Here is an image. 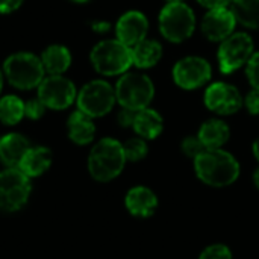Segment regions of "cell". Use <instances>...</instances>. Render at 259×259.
I'll use <instances>...</instances> for the list:
<instances>
[{
	"instance_id": "obj_13",
	"label": "cell",
	"mask_w": 259,
	"mask_h": 259,
	"mask_svg": "<svg viewBox=\"0 0 259 259\" xmlns=\"http://www.w3.org/2000/svg\"><path fill=\"white\" fill-rule=\"evenodd\" d=\"M237 18L231 8L206 11L200 20V32L211 42H222L237 29Z\"/></svg>"
},
{
	"instance_id": "obj_18",
	"label": "cell",
	"mask_w": 259,
	"mask_h": 259,
	"mask_svg": "<svg viewBox=\"0 0 259 259\" xmlns=\"http://www.w3.org/2000/svg\"><path fill=\"white\" fill-rule=\"evenodd\" d=\"M132 62L138 70H147L159 64L164 55L162 44L155 38H146L132 49Z\"/></svg>"
},
{
	"instance_id": "obj_33",
	"label": "cell",
	"mask_w": 259,
	"mask_h": 259,
	"mask_svg": "<svg viewBox=\"0 0 259 259\" xmlns=\"http://www.w3.org/2000/svg\"><path fill=\"white\" fill-rule=\"evenodd\" d=\"M24 0H0V14H11L17 11Z\"/></svg>"
},
{
	"instance_id": "obj_27",
	"label": "cell",
	"mask_w": 259,
	"mask_h": 259,
	"mask_svg": "<svg viewBox=\"0 0 259 259\" xmlns=\"http://www.w3.org/2000/svg\"><path fill=\"white\" fill-rule=\"evenodd\" d=\"M246 68V76L252 88L259 90V52H255L253 56L249 59Z\"/></svg>"
},
{
	"instance_id": "obj_5",
	"label": "cell",
	"mask_w": 259,
	"mask_h": 259,
	"mask_svg": "<svg viewBox=\"0 0 259 259\" xmlns=\"http://www.w3.org/2000/svg\"><path fill=\"white\" fill-rule=\"evenodd\" d=\"M117 103L131 111L149 108L155 97L153 80L141 71H127L121 74L114 87Z\"/></svg>"
},
{
	"instance_id": "obj_35",
	"label": "cell",
	"mask_w": 259,
	"mask_h": 259,
	"mask_svg": "<svg viewBox=\"0 0 259 259\" xmlns=\"http://www.w3.org/2000/svg\"><path fill=\"white\" fill-rule=\"evenodd\" d=\"M253 155H255V158L259 161V137L255 140V143H253Z\"/></svg>"
},
{
	"instance_id": "obj_21",
	"label": "cell",
	"mask_w": 259,
	"mask_h": 259,
	"mask_svg": "<svg viewBox=\"0 0 259 259\" xmlns=\"http://www.w3.org/2000/svg\"><path fill=\"white\" fill-rule=\"evenodd\" d=\"M132 129L143 140H155L164 129V120L156 109L144 108L137 111Z\"/></svg>"
},
{
	"instance_id": "obj_34",
	"label": "cell",
	"mask_w": 259,
	"mask_h": 259,
	"mask_svg": "<svg viewBox=\"0 0 259 259\" xmlns=\"http://www.w3.org/2000/svg\"><path fill=\"white\" fill-rule=\"evenodd\" d=\"M91 29L97 33H106L111 29V24L108 21H93L91 23Z\"/></svg>"
},
{
	"instance_id": "obj_17",
	"label": "cell",
	"mask_w": 259,
	"mask_h": 259,
	"mask_svg": "<svg viewBox=\"0 0 259 259\" xmlns=\"http://www.w3.org/2000/svg\"><path fill=\"white\" fill-rule=\"evenodd\" d=\"M231 137V129L226 121L220 118H209L202 123L197 138L206 150L222 149Z\"/></svg>"
},
{
	"instance_id": "obj_39",
	"label": "cell",
	"mask_w": 259,
	"mask_h": 259,
	"mask_svg": "<svg viewBox=\"0 0 259 259\" xmlns=\"http://www.w3.org/2000/svg\"><path fill=\"white\" fill-rule=\"evenodd\" d=\"M175 2H184V0H165V3H175Z\"/></svg>"
},
{
	"instance_id": "obj_16",
	"label": "cell",
	"mask_w": 259,
	"mask_h": 259,
	"mask_svg": "<svg viewBox=\"0 0 259 259\" xmlns=\"http://www.w3.org/2000/svg\"><path fill=\"white\" fill-rule=\"evenodd\" d=\"M30 149L27 138L21 134L11 132L0 138V161L6 168L18 167L20 161Z\"/></svg>"
},
{
	"instance_id": "obj_36",
	"label": "cell",
	"mask_w": 259,
	"mask_h": 259,
	"mask_svg": "<svg viewBox=\"0 0 259 259\" xmlns=\"http://www.w3.org/2000/svg\"><path fill=\"white\" fill-rule=\"evenodd\" d=\"M253 184H255V187L259 190V168H256L255 173H253Z\"/></svg>"
},
{
	"instance_id": "obj_4",
	"label": "cell",
	"mask_w": 259,
	"mask_h": 259,
	"mask_svg": "<svg viewBox=\"0 0 259 259\" xmlns=\"http://www.w3.org/2000/svg\"><path fill=\"white\" fill-rule=\"evenodd\" d=\"M93 68L102 76H121L134 67L131 47L120 42L117 38L99 41L90 52Z\"/></svg>"
},
{
	"instance_id": "obj_1",
	"label": "cell",
	"mask_w": 259,
	"mask_h": 259,
	"mask_svg": "<svg viewBox=\"0 0 259 259\" xmlns=\"http://www.w3.org/2000/svg\"><path fill=\"white\" fill-rule=\"evenodd\" d=\"M194 170L203 184L215 188L234 184L241 171L235 156L223 149L202 152L194 158Z\"/></svg>"
},
{
	"instance_id": "obj_6",
	"label": "cell",
	"mask_w": 259,
	"mask_h": 259,
	"mask_svg": "<svg viewBox=\"0 0 259 259\" xmlns=\"http://www.w3.org/2000/svg\"><path fill=\"white\" fill-rule=\"evenodd\" d=\"M3 74L14 88L33 90L39 87L46 71L38 56L29 52H17L5 59Z\"/></svg>"
},
{
	"instance_id": "obj_19",
	"label": "cell",
	"mask_w": 259,
	"mask_h": 259,
	"mask_svg": "<svg viewBox=\"0 0 259 259\" xmlns=\"http://www.w3.org/2000/svg\"><path fill=\"white\" fill-rule=\"evenodd\" d=\"M52 152L49 147L36 146L30 147L18 164V168L29 178H38L44 175L52 165Z\"/></svg>"
},
{
	"instance_id": "obj_32",
	"label": "cell",
	"mask_w": 259,
	"mask_h": 259,
	"mask_svg": "<svg viewBox=\"0 0 259 259\" xmlns=\"http://www.w3.org/2000/svg\"><path fill=\"white\" fill-rule=\"evenodd\" d=\"M135 114H137L135 111L121 108V111L118 112V123H120V126H123V127H132L134 120H135Z\"/></svg>"
},
{
	"instance_id": "obj_10",
	"label": "cell",
	"mask_w": 259,
	"mask_h": 259,
	"mask_svg": "<svg viewBox=\"0 0 259 259\" xmlns=\"http://www.w3.org/2000/svg\"><path fill=\"white\" fill-rule=\"evenodd\" d=\"M173 82L187 91L205 87L212 77V65L208 59L197 55L181 58L171 70Z\"/></svg>"
},
{
	"instance_id": "obj_7",
	"label": "cell",
	"mask_w": 259,
	"mask_h": 259,
	"mask_svg": "<svg viewBox=\"0 0 259 259\" xmlns=\"http://www.w3.org/2000/svg\"><path fill=\"white\" fill-rule=\"evenodd\" d=\"M255 53V41L247 32H234L217 49V64L223 74H231L247 65Z\"/></svg>"
},
{
	"instance_id": "obj_15",
	"label": "cell",
	"mask_w": 259,
	"mask_h": 259,
	"mask_svg": "<svg viewBox=\"0 0 259 259\" xmlns=\"http://www.w3.org/2000/svg\"><path fill=\"white\" fill-rule=\"evenodd\" d=\"M124 205L134 217L147 219L155 214L158 208V197L147 187H134L127 191Z\"/></svg>"
},
{
	"instance_id": "obj_22",
	"label": "cell",
	"mask_w": 259,
	"mask_h": 259,
	"mask_svg": "<svg viewBox=\"0 0 259 259\" xmlns=\"http://www.w3.org/2000/svg\"><path fill=\"white\" fill-rule=\"evenodd\" d=\"M44 71L49 74H64L71 65V53L65 46L52 44L39 56Z\"/></svg>"
},
{
	"instance_id": "obj_38",
	"label": "cell",
	"mask_w": 259,
	"mask_h": 259,
	"mask_svg": "<svg viewBox=\"0 0 259 259\" xmlns=\"http://www.w3.org/2000/svg\"><path fill=\"white\" fill-rule=\"evenodd\" d=\"M71 2H74V3H87L90 0H71Z\"/></svg>"
},
{
	"instance_id": "obj_31",
	"label": "cell",
	"mask_w": 259,
	"mask_h": 259,
	"mask_svg": "<svg viewBox=\"0 0 259 259\" xmlns=\"http://www.w3.org/2000/svg\"><path fill=\"white\" fill-rule=\"evenodd\" d=\"M202 8H205L206 11H212V9H222V8H229L232 0H196Z\"/></svg>"
},
{
	"instance_id": "obj_8",
	"label": "cell",
	"mask_w": 259,
	"mask_h": 259,
	"mask_svg": "<svg viewBox=\"0 0 259 259\" xmlns=\"http://www.w3.org/2000/svg\"><path fill=\"white\" fill-rule=\"evenodd\" d=\"M77 109L83 114H87L91 118H99L106 114H109L117 103L115 90L114 87L103 80V79H94L85 83L76 97Z\"/></svg>"
},
{
	"instance_id": "obj_24",
	"label": "cell",
	"mask_w": 259,
	"mask_h": 259,
	"mask_svg": "<svg viewBox=\"0 0 259 259\" xmlns=\"http://www.w3.org/2000/svg\"><path fill=\"white\" fill-rule=\"evenodd\" d=\"M24 117V102L14 94L0 99V121L6 126L18 124Z\"/></svg>"
},
{
	"instance_id": "obj_37",
	"label": "cell",
	"mask_w": 259,
	"mask_h": 259,
	"mask_svg": "<svg viewBox=\"0 0 259 259\" xmlns=\"http://www.w3.org/2000/svg\"><path fill=\"white\" fill-rule=\"evenodd\" d=\"M3 80H5V74H3V71L0 70V93H2V90H3Z\"/></svg>"
},
{
	"instance_id": "obj_26",
	"label": "cell",
	"mask_w": 259,
	"mask_h": 259,
	"mask_svg": "<svg viewBox=\"0 0 259 259\" xmlns=\"http://www.w3.org/2000/svg\"><path fill=\"white\" fill-rule=\"evenodd\" d=\"M199 259H232V253L225 244H212L200 253Z\"/></svg>"
},
{
	"instance_id": "obj_2",
	"label": "cell",
	"mask_w": 259,
	"mask_h": 259,
	"mask_svg": "<svg viewBox=\"0 0 259 259\" xmlns=\"http://www.w3.org/2000/svg\"><path fill=\"white\" fill-rule=\"evenodd\" d=\"M197 27V17L185 2L165 3L158 14V29L164 39L171 44H182L193 36Z\"/></svg>"
},
{
	"instance_id": "obj_9",
	"label": "cell",
	"mask_w": 259,
	"mask_h": 259,
	"mask_svg": "<svg viewBox=\"0 0 259 259\" xmlns=\"http://www.w3.org/2000/svg\"><path fill=\"white\" fill-rule=\"evenodd\" d=\"M32 184L18 167L5 168L0 171V209L15 212L21 209L30 196Z\"/></svg>"
},
{
	"instance_id": "obj_11",
	"label": "cell",
	"mask_w": 259,
	"mask_h": 259,
	"mask_svg": "<svg viewBox=\"0 0 259 259\" xmlns=\"http://www.w3.org/2000/svg\"><path fill=\"white\" fill-rule=\"evenodd\" d=\"M77 97L74 83L62 74H49L38 87V99L46 108L53 111H64L70 108Z\"/></svg>"
},
{
	"instance_id": "obj_3",
	"label": "cell",
	"mask_w": 259,
	"mask_h": 259,
	"mask_svg": "<svg viewBox=\"0 0 259 259\" xmlns=\"http://www.w3.org/2000/svg\"><path fill=\"white\" fill-rule=\"evenodd\" d=\"M126 165L123 144L114 138H102L88 155V171L99 182L115 179Z\"/></svg>"
},
{
	"instance_id": "obj_29",
	"label": "cell",
	"mask_w": 259,
	"mask_h": 259,
	"mask_svg": "<svg viewBox=\"0 0 259 259\" xmlns=\"http://www.w3.org/2000/svg\"><path fill=\"white\" fill-rule=\"evenodd\" d=\"M206 149L203 147V144L200 143V140L197 137H187L182 141V152L190 156V158H197L202 152H205Z\"/></svg>"
},
{
	"instance_id": "obj_20",
	"label": "cell",
	"mask_w": 259,
	"mask_h": 259,
	"mask_svg": "<svg viewBox=\"0 0 259 259\" xmlns=\"http://www.w3.org/2000/svg\"><path fill=\"white\" fill-rule=\"evenodd\" d=\"M67 134L68 138L77 146H87L93 143L96 135V124L91 117L80 112L79 109L74 111L67 120Z\"/></svg>"
},
{
	"instance_id": "obj_30",
	"label": "cell",
	"mask_w": 259,
	"mask_h": 259,
	"mask_svg": "<svg viewBox=\"0 0 259 259\" xmlns=\"http://www.w3.org/2000/svg\"><path fill=\"white\" fill-rule=\"evenodd\" d=\"M243 106L249 111L252 115H259V90L252 88L244 97H243Z\"/></svg>"
},
{
	"instance_id": "obj_14",
	"label": "cell",
	"mask_w": 259,
	"mask_h": 259,
	"mask_svg": "<svg viewBox=\"0 0 259 259\" xmlns=\"http://www.w3.org/2000/svg\"><path fill=\"white\" fill-rule=\"evenodd\" d=\"M149 26V18L144 12L137 9L126 11L115 23V38L132 49L140 41L147 38Z\"/></svg>"
},
{
	"instance_id": "obj_23",
	"label": "cell",
	"mask_w": 259,
	"mask_h": 259,
	"mask_svg": "<svg viewBox=\"0 0 259 259\" xmlns=\"http://www.w3.org/2000/svg\"><path fill=\"white\" fill-rule=\"evenodd\" d=\"M231 11L246 29H259V0H232Z\"/></svg>"
},
{
	"instance_id": "obj_28",
	"label": "cell",
	"mask_w": 259,
	"mask_h": 259,
	"mask_svg": "<svg viewBox=\"0 0 259 259\" xmlns=\"http://www.w3.org/2000/svg\"><path fill=\"white\" fill-rule=\"evenodd\" d=\"M46 112V105L36 97V99H30L24 103V117L30 118V120H39Z\"/></svg>"
},
{
	"instance_id": "obj_12",
	"label": "cell",
	"mask_w": 259,
	"mask_h": 259,
	"mask_svg": "<svg viewBox=\"0 0 259 259\" xmlns=\"http://www.w3.org/2000/svg\"><path fill=\"white\" fill-rule=\"evenodd\" d=\"M205 106L219 115H232L243 108L240 90L228 82H214L208 85L203 96Z\"/></svg>"
},
{
	"instance_id": "obj_25",
	"label": "cell",
	"mask_w": 259,
	"mask_h": 259,
	"mask_svg": "<svg viewBox=\"0 0 259 259\" xmlns=\"http://www.w3.org/2000/svg\"><path fill=\"white\" fill-rule=\"evenodd\" d=\"M123 150H124L126 161L137 162V161H141L143 158H146V155H147V152H149V147H147L146 140L137 137V138L127 140V141L123 144Z\"/></svg>"
}]
</instances>
